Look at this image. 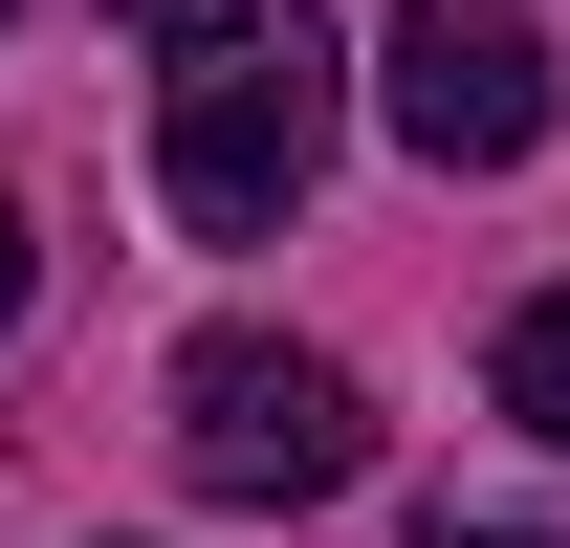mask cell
Segmentation results:
<instances>
[{"instance_id": "8992f818", "label": "cell", "mask_w": 570, "mask_h": 548, "mask_svg": "<svg viewBox=\"0 0 570 548\" xmlns=\"http://www.w3.org/2000/svg\"><path fill=\"white\" fill-rule=\"evenodd\" d=\"M0 330H22V198H0Z\"/></svg>"}, {"instance_id": "3957f363", "label": "cell", "mask_w": 570, "mask_h": 548, "mask_svg": "<svg viewBox=\"0 0 570 548\" xmlns=\"http://www.w3.org/2000/svg\"><path fill=\"white\" fill-rule=\"evenodd\" d=\"M373 110H395L417 176H527L570 88H549V22L527 0H395L373 22Z\"/></svg>"}, {"instance_id": "7a4b0ae2", "label": "cell", "mask_w": 570, "mask_h": 548, "mask_svg": "<svg viewBox=\"0 0 570 548\" xmlns=\"http://www.w3.org/2000/svg\"><path fill=\"white\" fill-rule=\"evenodd\" d=\"M352 461H373V395L330 351H285V330H198L176 351V482L198 505H330Z\"/></svg>"}, {"instance_id": "6da1fadb", "label": "cell", "mask_w": 570, "mask_h": 548, "mask_svg": "<svg viewBox=\"0 0 570 548\" xmlns=\"http://www.w3.org/2000/svg\"><path fill=\"white\" fill-rule=\"evenodd\" d=\"M330 133H352L330 0H176L154 22V198H176V242H285Z\"/></svg>"}, {"instance_id": "5b68a950", "label": "cell", "mask_w": 570, "mask_h": 548, "mask_svg": "<svg viewBox=\"0 0 570 548\" xmlns=\"http://www.w3.org/2000/svg\"><path fill=\"white\" fill-rule=\"evenodd\" d=\"M417 548H549V527H461V505H439V527H417Z\"/></svg>"}, {"instance_id": "277c9868", "label": "cell", "mask_w": 570, "mask_h": 548, "mask_svg": "<svg viewBox=\"0 0 570 548\" xmlns=\"http://www.w3.org/2000/svg\"><path fill=\"white\" fill-rule=\"evenodd\" d=\"M483 395H504V417H527V439L570 461V285H527V307H504V351H483Z\"/></svg>"}]
</instances>
